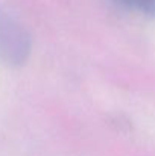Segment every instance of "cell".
I'll return each mask as SVG.
<instances>
[{"label":"cell","instance_id":"cell-2","mask_svg":"<svg viewBox=\"0 0 155 156\" xmlns=\"http://www.w3.org/2000/svg\"><path fill=\"white\" fill-rule=\"evenodd\" d=\"M111 2L125 11L155 18V0H111Z\"/></svg>","mask_w":155,"mask_h":156},{"label":"cell","instance_id":"cell-1","mask_svg":"<svg viewBox=\"0 0 155 156\" xmlns=\"http://www.w3.org/2000/svg\"><path fill=\"white\" fill-rule=\"evenodd\" d=\"M32 50V40L26 27L12 15L0 11V62L20 67Z\"/></svg>","mask_w":155,"mask_h":156}]
</instances>
